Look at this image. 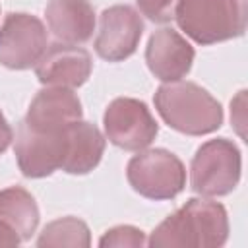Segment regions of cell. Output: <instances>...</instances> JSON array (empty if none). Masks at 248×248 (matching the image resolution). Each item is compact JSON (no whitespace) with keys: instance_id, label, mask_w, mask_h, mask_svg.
<instances>
[{"instance_id":"1","label":"cell","mask_w":248,"mask_h":248,"mask_svg":"<svg viewBox=\"0 0 248 248\" xmlns=\"http://www.w3.org/2000/svg\"><path fill=\"white\" fill-rule=\"evenodd\" d=\"M229 238V215L223 203L207 198H190L163 219L147 238V246L215 248Z\"/></svg>"},{"instance_id":"2","label":"cell","mask_w":248,"mask_h":248,"mask_svg":"<svg viewBox=\"0 0 248 248\" xmlns=\"http://www.w3.org/2000/svg\"><path fill=\"white\" fill-rule=\"evenodd\" d=\"M153 103L161 120L186 136H205L217 132L223 124L221 103L194 81L163 83L157 87Z\"/></svg>"},{"instance_id":"3","label":"cell","mask_w":248,"mask_h":248,"mask_svg":"<svg viewBox=\"0 0 248 248\" xmlns=\"http://www.w3.org/2000/svg\"><path fill=\"white\" fill-rule=\"evenodd\" d=\"M246 0H178V29L202 46L242 37L246 31Z\"/></svg>"},{"instance_id":"4","label":"cell","mask_w":248,"mask_h":248,"mask_svg":"<svg viewBox=\"0 0 248 248\" xmlns=\"http://www.w3.org/2000/svg\"><path fill=\"white\" fill-rule=\"evenodd\" d=\"M242 172V155L229 138H215L202 143L190 163V188L202 198L231 194Z\"/></svg>"},{"instance_id":"5","label":"cell","mask_w":248,"mask_h":248,"mask_svg":"<svg viewBox=\"0 0 248 248\" xmlns=\"http://www.w3.org/2000/svg\"><path fill=\"white\" fill-rule=\"evenodd\" d=\"M132 190L147 200L163 202L176 198L186 186V167L169 149H141L126 165Z\"/></svg>"},{"instance_id":"6","label":"cell","mask_w":248,"mask_h":248,"mask_svg":"<svg viewBox=\"0 0 248 248\" xmlns=\"http://www.w3.org/2000/svg\"><path fill=\"white\" fill-rule=\"evenodd\" d=\"M103 128L105 138L124 151H141L159 134V124L147 105L134 97L112 99L105 108Z\"/></svg>"},{"instance_id":"7","label":"cell","mask_w":248,"mask_h":248,"mask_svg":"<svg viewBox=\"0 0 248 248\" xmlns=\"http://www.w3.org/2000/svg\"><path fill=\"white\" fill-rule=\"evenodd\" d=\"M48 46L43 21L25 12H12L0 25V64L10 70H29Z\"/></svg>"},{"instance_id":"8","label":"cell","mask_w":248,"mask_h":248,"mask_svg":"<svg viewBox=\"0 0 248 248\" xmlns=\"http://www.w3.org/2000/svg\"><path fill=\"white\" fill-rule=\"evenodd\" d=\"M66 130H35L23 120L14 136L17 167L27 178H45L58 170L66 155Z\"/></svg>"},{"instance_id":"9","label":"cell","mask_w":248,"mask_h":248,"mask_svg":"<svg viewBox=\"0 0 248 248\" xmlns=\"http://www.w3.org/2000/svg\"><path fill=\"white\" fill-rule=\"evenodd\" d=\"M143 35V21L138 10L126 4H116L99 16L95 37V52L107 62H122L130 58Z\"/></svg>"},{"instance_id":"10","label":"cell","mask_w":248,"mask_h":248,"mask_svg":"<svg viewBox=\"0 0 248 248\" xmlns=\"http://www.w3.org/2000/svg\"><path fill=\"white\" fill-rule=\"evenodd\" d=\"M194 56V46L172 27L153 31L145 46V64L149 72L163 83L186 78L192 70Z\"/></svg>"},{"instance_id":"11","label":"cell","mask_w":248,"mask_h":248,"mask_svg":"<svg viewBox=\"0 0 248 248\" xmlns=\"http://www.w3.org/2000/svg\"><path fill=\"white\" fill-rule=\"evenodd\" d=\"M93 70L91 54L70 43L48 45L41 60L35 64V76L43 85L52 87H79L83 85Z\"/></svg>"},{"instance_id":"12","label":"cell","mask_w":248,"mask_h":248,"mask_svg":"<svg viewBox=\"0 0 248 248\" xmlns=\"http://www.w3.org/2000/svg\"><path fill=\"white\" fill-rule=\"evenodd\" d=\"M81 101L70 87L45 85L29 103L23 122L35 130H64L81 120Z\"/></svg>"},{"instance_id":"13","label":"cell","mask_w":248,"mask_h":248,"mask_svg":"<svg viewBox=\"0 0 248 248\" xmlns=\"http://www.w3.org/2000/svg\"><path fill=\"white\" fill-rule=\"evenodd\" d=\"M45 19L60 43L83 45L95 31V10L89 0H48Z\"/></svg>"},{"instance_id":"14","label":"cell","mask_w":248,"mask_h":248,"mask_svg":"<svg viewBox=\"0 0 248 248\" xmlns=\"http://www.w3.org/2000/svg\"><path fill=\"white\" fill-rule=\"evenodd\" d=\"M107 138L85 120H78L66 130V155L60 170L68 174H89L103 159Z\"/></svg>"},{"instance_id":"15","label":"cell","mask_w":248,"mask_h":248,"mask_svg":"<svg viewBox=\"0 0 248 248\" xmlns=\"http://www.w3.org/2000/svg\"><path fill=\"white\" fill-rule=\"evenodd\" d=\"M39 205L35 198L21 186L0 190V221L10 225L23 240H29L39 227Z\"/></svg>"},{"instance_id":"16","label":"cell","mask_w":248,"mask_h":248,"mask_svg":"<svg viewBox=\"0 0 248 248\" xmlns=\"http://www.w3.org/2000/svg\"><path fill=\"white\" fill-rule=\"evenodd\" d=\"M37 246H91V232L85 221L66 215L45 225L35 242Z\"/></svg>"},{"instance_id":"17","label":"cell","mask_w":248,"mask_h":248,"mask_svg":"<svg viewBox=\"0 0 248 248\" xmlns=\"http://www.w3.org/2000/svg\"><path fill=\"white\" fill-rule=\"evenodd\" d=\"M147 238L145 232L134 225H116L108 231L103 232V236L99 238V246L107 248V246H130V248H140L145 246Z\"/></svg>"},{"instance_id":"18","label":"cell","mask_w":248,"mask_h":248,"mask_svg":"<svg viewBox=\"0 0 248 248\" xmlns=\"http://www.w3.org/2000/svg\"><path fill=\"white\" fill-rule=\"evenodd\" d=\"M178 0H136L141 16L153 23H167L174 17V8Z\"/></svg>"},{"instance_id":"19","label":"cell","mask_w":248,"mask_h":248,"mask_svg":"<svg viewBox=\"0 0 248 248\" xmlns=\"http://www.w3.org/2000/svg\"><path fill=\"white\" fill-rule=\"evenodd\" d=\"M244 93H246L244 89L238 91L236 99L231 101V122L236 126V132L240 138H244V130H242V126H244Z\"/></svg>"},{"instance_id":"20","label":"cell","mask_w":248,"mask_h":248,"mask_svg":"<svg viewBox=\"0 0 248 248\" xmlns=\"http://www.w3.org/2000/svg\"><path fill=\"white\" fill-rule=\"evenodd\" d=\"M12 141H14V130H12L10 122L6 120L4 112L0 110V155L10 147Z\"/></svg>"},{"instance_id":"21","label":"cell","mask_w":248,"mask_h":248,"mask_svg":"<svg viewBox=\"0 0 248 248\" xmlns=\"http://www.w3.org/2000/svg\"><path fill=\"white\" fill-rule=\"evenodd\" d=\"M19 242H21L19 234L10 225L0 221V246H17Z\"/></svg>"}]
</instances>
